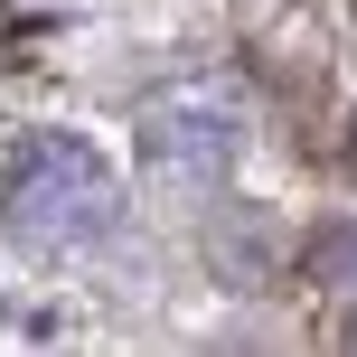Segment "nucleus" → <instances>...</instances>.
<instances>
[{
  "label": "nucleus",
  "mask_w": 357,
  "mask_h": 357,
  "mask_svg": "<svg viewBox=\"0 0 357 357\" xmlns=\"http://www.w3.org/2000/svg\"><path fill=\"white\" fill-rule=\"evenodd\" d=\"M113 207H123L113 169L94 160L85 142H66V132H47V142L19 151L10 197H0L10 235H19V245H47V254H85V245H104V235H113Z\"/></svg>",
  "instance_id": "nucleus-1"
},
{
  "label": "nucleus",
  "mask_w": 357,
  "mask_h": 357,
  "mask_svg": "<svg viewBox=\"0 0 357 357\" xmlns=\"http://www.w3.org/2000/svg\"><path fill=\"white\" fill-rule=\"evenodd\" d=\"M142 169L160 188H216L235 169V104L207 85H178L142 113Z\"/></svg>",
  "instance_id": "nucleus-2"
},
{
  "label": "nucleus",
  "mask_w": 357,
  "mask_h": 357,
  "mask_svg": "<svg viewBox=\"0 0 357 357\" xmlns=\"http://www.w3.org/2000/svg\"><path fill=\"white\" fill-rule=\"evenodd\" d=\"M310 273H320V282H357V235H348V226H339V235H320Z\"/></svg>",
  "instance_id": "nucleus-3"
}]
</instances>
